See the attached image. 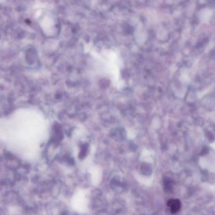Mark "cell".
Instances as JSON below:
<instances>
[{
	"instance_id": "cell-2",
	"label": "cell",
	"mask_w": 215,
	"mask_h": 215,
	"mask_svg": "<svg viewBox=\"0 0 215 215\" xmlns=\"http://www.w3.org/2000/svg\"><path fill=\"white\" fill-rule=\"evenodd\" d=\"M212 12L211 10L209 9H202L200 13V18L202 22H207L211 18Z\"/></svg>"
},
{
	"instance_id": "cell-1",
	"label": "cell",
	"mask_w": 215,
	"mask_h": 215,
	"mask_svg": "<svg viewBox=\"0 0 215 215\" xmlns=\"http://www.w3.org/2000/svg\"><path fill=\"white\" fill-rule=\"evenodd\" d=\"M167 205L170 208L171 213H177L181 207V203L178 199H171L167 203Z\"/></svg>"
}]
</instances>
